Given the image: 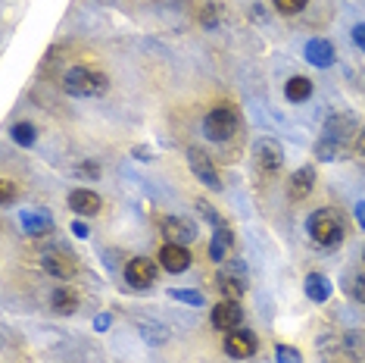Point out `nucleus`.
Instances as JSON below:
<instances>
[{
    "label": "nucleus",
    "instance_id": "1",
    "mask_svg": "<svg viewBox=\"0 0 365 363\" xmlns=\"http://www.w3.org/2000/svg\"><path fill=\"white\" fill-rule=\"evenodd\" d=\"M63 88L72 97H101L110 88V79L97 69H88V66H72L63 76Z\"/></svg>",
    "mask_w": 365,
    "mask_h": 363
},
{
    "label": "nucleus",
    "instance_id": "2",
    "mask_svg": "<svg viewBox=\"0 0 365 363\" xmlns=\"http://www.w3.org/2000/svg\"><path fill=\"white\" fill-rule=\"evenodd\" d=\"M306 232H309L315 244L334 247V244H340V238H344V222L331 210H315L312 217L306 219Z\"/></svg>",
    "mask_w": 365,
    "mask_h": 363
},
{
    "label": "nucleus",
    "instance_id": "3",
    "mask_svg": "<svg viewBox=\"0 0 365 363\" xmlns=\"http://www.w3.org/2000/svg\"><path fill=\"white\" fill-rule=\"evenodd\" d=\"M240 126V116L235 106H215L210 116L203 119V135L210 138V141H231L235 138V131Z\"/></svg>",
    "mask_w": 365,
    "mask_h": 363
},
{
    "label": "nucleus",
    "instance_id": "4",
    "mask_svg": "<svg viewBox=\"0 0 365 363\" xmlns=\"http://www.w3.org/2000/svg\"><path fill=\"white\" fill-rule=\"evenodd\" d=\"M215 285H219V292L225 294V298H240V294L247 292V267L240 260H225L219 269V276H215Z\"/></svg>",
    "mask_w": 365,
    "mask_h": 363
},
{
    "label": "nucleus",
    "instance_id": "5",
    "mask_svg": "<svg viewBox=\"0 0 365 363\" xmlns=\"http://www.w3.org/2000/svg\"><path fill=\"white\" fill-rule=\"evenodd\" d=\"M210 319L219 332H235V329H240V323H244V310H240V304L235 298H225L212 307Z\"/></svg>",
    "mask_w": 365,
    "mask_h": 363
},
{
    "label": "nucleus",
    "instance_id": "6",
    "mask_svg": "<svg viewBox=\"0 0 365 363\" xmlns=\"http://www.w3.org/2000/svg\"><path fill=\"white\" fill-rule=\"evenodd\" d=\"M187 166H190V172L197 176V182H203L206 188H212V192H219V188H222L219 172H215L212 160L200 151V147H190V151H187Z\"/></svg>",
    "mask_w": 365,
    "mask_h": 363
},
{
    "label": "nucleus",
    "instance_id": "7",
    "mask_svg": "<svg viewBox=\"0 0 365 363\" xmlns=\"http://www.w3.org/2000/svg\"><path fill=\"white\" fill-rule=\"evenodd\" d=\"M253 156H256V166L262 172H278L281 163H284V147L275 138H259L253 147Z\"/></svg>",
    "mask_w": 365,
    "mask_h": 363
},
{
    "label": "nucleus",
    "instance_id": "8",
    "mask_svg": "<svg viewBox=\"0 0 365 363\" xmlns=\"http://www.w3.org/2000/svg\"><path fill=\"white\" fill-rule=\"evenodd\" d=\"M125 282L131 288H150L156 282V263H150L147 257H135L128 260L125 267Z\"/></svg>",
    "mask_w": 365,
    "mask_h": 363
},
{
    "label": "nucleus",
    "instance_id": "9",
    "mask_svg": "<svg viewBox=\"0 0 365 363\" xmlns=\"http://www.w3.org/2000/svg\"><path fill=\"white\" fill-rule=\"evenodd\" d=\"M225 351L235 360H247L256 354V335L247 332V329H235V332L225 335Z\"/></svg>",
    "mask_w": 365,
    "mask_h": 363
},
{
    "label": "nucleus",
    "instance_id": "10",
    "mask_svg": "<svg viewBox=\"0 0 365 363\" xmlns=\"http://www.w3.org/2000/svg\"><path fill=\"white\" fill-rule=\"evenodd\" d=\"M359 122H356L353 113H337V116H331L325 122V138H334V141L340 144H346V138H353V135H359Z\"/></svg>",
    "mask_w": 365,
    "mask_h": 363
},
{
    "label": "nucleus",
    "instance_id": "11",
    "mask_svg": "<svg viewBox=\"0 0 365 363\" xmlns=\"http://www.w3.org/2000/svg\"><path fill=\"white\" fill-rule=\"evenodd\" d=\"M160 229H163V235L169 238L172 244H187V242H194V238H197V229L190 226L187 219H181V217L160 219Z\"/></svg>",
    "mask_w": 365,
    "mask_h": 363
},
{
    "label": "nucleus",
    "instance_id": "12",
    "mask_svg": "<svg viewBox=\"0 0 365 363\" xmlns=\"http://www.w3.org/2000/svg\"><path fill=\"white\" fill-rule=\"evenodd\" d=\"M69 207H72V213H78V217H97L101 207H103V201H101L97 192L76 188V192H69Z\"/></svg>",
    "mask_w": 365,
    "mask_h": 363
},
{
    "label": "nucleus",
    "instance_id": "13",
    "mask_svg": "<svg viewBox=\"0 0 365 363\" xmlns=\"http://www.w3.org/2000/svg\"><path fill=\"white\" fill-rule=\"evenodd\" d=\"M303 56L309 60L312 66H319V69H328V66H334V44L331 41H325V38H312L309 44H306V51H303Z\"/></svg>",
    "mask_w": 365,
    "mask_h": 363
},
{
    "label": "nucleus",
    "instance_id": "14",
    "mask_svg": "<svg viewBox=\"0 0 365 363\" xmlns=\"http://www.w3.org/2000/svg\"><path fill=\"white\" fill-rule=\"evenodd\" d=\"M160 263H163V269H169V272H185L190 267V251L185 244H163V251H160Z\"/></svg>",
    "mask_w": 365,
    "mask_h": 363
},
{
    "label": "nucleus",
    "instance_id": "15",
    "mask_svg": "<svg viewBox=\"0 0 365 363\" xmlns=\"http://www.w3.org/2000/svg\"><path fill=\"white\" fill-rule=\"evenodd\" d=\"M41 263H44V269L51 272L53 279H72V276H76V269H78L76 260L66 257V254H60V251L44 254V260H41Z\"/></svg>",
    "mask_w": 365,
    "mask_h": 363
},
{
    "label": "nucleus",
    "instance_id": "16",
    "mask_svg": "<svg viewBox=\"0 0 365 363\" xmlns=\"http://www.w3.org/2000/svg\"><path fill=\"white\" fill-rule=\"evenodd\" d=\"M312 185H315V169H312V166L297 169L294 176H290V185H287L290 201H303V197L312 192Z\"/></svg>",
    "mask_w": 365,
    "mask_h": 363
},
{
    "label": "nucleus",
    "instance_id": "17",
    "mask_svg": "<svg viewBox=\"0 0 365 363\" xmlns=\"http://www.w3.org/2000/svg\"><path fill=\"white\" fill-rule=\"evenodd\" d=\"M231 244H235V235H231V229L222 222V226H215V232H212V242H210V257L215 263H225L228 260V251H231Z\"/></svg>",
    "mask_w": 365,
    "mask_h": 363
},
{
    "label": "nucleus",
    "instance_id": "18",
    "mask_svg": "<svg viewBox=\"0 0 365 363\" xmlns=\"http://www.w3.org/2000/svg\"><path fill=\"white\" fill-rule=\"evenodd\" d=\"M51 310L56 313V317H72V313L78 310V298L72 288H56V292L51 294Z\"/></svg>",
    "mask_w": 365,
    "mask_h": 363
},
{
    "label": "nucleus",
    "instance_id": "19",
    "mask_svg": "<svg viewBox=\"0 0 365 363\" xmlns=\"http://www.w3.org/2000/svg\"><path fill=\"white\" fill-rule=\"evenodd\" d=\"M284 97L290 104H303V101H309L312 97V81L306 79V76H290L284 81Z\"/></svg>",
    "mask_w": 365,
    "mask_h": 363
},
{
    "label": "nucleus",
    "instance_id": "20",
    "mask_svg": "<svg viewBox=\"0 0 365 363\" xmlns=\"http://www.w3.org/2000/svg\"><path fill=\"white\" fill-rule=\"evenodd\" d=\"M306 298L315 301V304H325L331 298V282L325 276H319V272H312V276H306Z\"/></svg>",
    "mask_w": 365,
    "mask_h": 363
},
{
    "label": "nucleus",
    "instance_id": "21",
    "mask_svg": "<svg viewBox=\"0 0 365 363\" xmlns=\"http://www.w3.org/2000/svg\"><path fill=\"white\" fill-rule=\"evenodd\" d=\"M344 151H346V144L334 141V138H325V135H322L319 141H315V156H319V160H325V163L340 160V156H344Z\"/></svg>",
    "mask_w": 365,
    "mask_h": 363
},
{
    "label": "nucleus",
    "instance_id": "22",
    "mask_svg": "<svg viewBox=\"0 0 365 363\" xmlns=\"http://www.w3.org/2000/svg\"><path fill=\"white\" fill-rule=\"evenodd\" d=\"M138 329H140V338L150 342V344H165L169 342V329H165L163 323H156V319H140Z\"/></svg>",
    "mask_w": 365,
    "mask_h": 363
},
{
    "label": "nucleus",
    "instance_id": "23",
    "mask_svg": "<svg viewBox=\"0 0 365 363\" xmlns=\"http://www.w3.org/2000/svg\"><path fill=\"white\" fill-rule=\"evenodd\" d=\"M22 226H26L29 235H47L51 232V217H44V213H31V210H22Z\"/></svg>",
    "mask_w": 365,
    "mask_h": 363
},
{
    "label": "nucleus",
    "instance_id": "24",
    "mask_svg": "<svg viewBox=\"0 0 365 363\" xmlns=\"http://www.w3.org/2000/svg\"><path fill=\"white\" fill-rule=\"evenodd\" d=\"M344 351H346V357H353V360H365V332H346Z\"/></svg>",
    "mask_w": 365,
    "mask_h": 363
},
{
    "label": "nucleus",
    "instance_id": "25",
    "mask_svg": "<svg viewBox=\"0 0 365 363\" xmlns=\"http://www.w3.org/2000/svg\"><path fill=\"white\" fill-rule=\"evenodd\" d=\"M10 131H13V141L22 144V147H31V144L38 141V129L31 126V122H16Z\"/></svg>",
    "mask_w": 365,
    "mask_h": 363
},
{
    "label": "nucleus",
    "instance_id": "26",
    "mask_svg": "<svg viewBox=\"0 0 365 363\" xmlns=\"http://www.w3.org/2000/svg\"><path fill=\"white\" fill-rule=\"evenodd\" d=\"M172 298H175V301H185V304H194V307H197V304H203V294L200 292H190V288H172Z\"/></svg>",
    "mask_w": 365,
    "mask_h": 363
},
{
    "label": "nucleus",
    "instance_id": "27",
    "mask_svg": "<svg viewBox=\"0 0 365 363\" xmlns=\"http://www.w3.org/2000/svg\"><path fill=\"white\" fill-rule=\"evenodd\" d=\"M306 4H309V0H275V6H278V13H284V16H294V13H303V10H306Z\"/></svg>",
    "mask_w": 365,
    "mask_h": 363
},
{
    "label": "nucleus",
    "instance_id": "28",
    "mask_svg": "<svg viewBox=\"0 0 365 363\" xmlns=\"http://www.w3.org/2000/svg\"><path fill=\"white\" fill-rule=\"evenodd\" d=\"M275 360L278 363H303V354L297 348H287V344H281V348L275 351Z\"/></svg>",
    "mask_w": 365,
    "mask_h": 363
},
{
    "label": "nucleus",
    "instance_id": "29",
    "mask_svg": "<svg viewBox=\"0 0 365 363\" xmlns=\"http://www.w3.org/2000/svg\"><path fill=\"white\" fill-rule=\"evenodd\" d=\"M197 210H200V217H203L206 222H212V226H222V217L212 210L210 201H197Z\"/></svg>",
    "mask_w": 365,
    "mask_h": 363
},
{
    "label": "nucleus",
    "instance_id": "30",
    "mask_svg": "<svg viewBox=\"0 0 365 363\" xmlns=\"http://www.w3.org/2000/svg\"><path fill=\"white\" fill-rule=\"evenodd\" d=\"M76 176H85V179H101V166H97V163H78V166H76Z\"/></svg>",
    "mask_w": 365,
    "mask_h": 363
},
{
    "label": "nucleus",
    "instance_id": "31",
    "mask_svg": "<svg viewBox=\"0 0 365 363\" xmlns=\"http://www.w3.org/2000/svg\"><path fill=\"white\" fill-rule=\"evenodd\" d=\"M13 197H16L13 182H10V179H4V182H0V201H4V207H10V204H13Z\"/></svg>",
    "mask_w": 365,
    "mask_h": 363
},
{
    "label": "nucleus",
    "instance_id": "32",
    "mask_svg": "<svg viewBox=\"0 0 365 363\" xmlns=\"http://www.w3.org/2000/svg\"><path fill=\"white\" fill-rule=\"evenodd\" d=\"M353 41L359 51H365V22H359V26H353Z\"/></svg>",
    "mask_w": 365,
    "mask_h": 363
},
{
    "label": "nucleus",
    "instance_id": "33",
    "mask_svg": "<svg viewBox=\"0 0 365 363\" xmlns=\"http://www.w3.org/2000/svg\"><path fill=\"white\" fill-rule=\"evenodd\" d=\"M215 13H219V6H215V4H206V10H203V26H215Z\"/></svg>",
    "mask_w": 365,
    "mask_h": 363
},
{
    "label": "nucleus",
    "instance_id": "34",
    "mask_svg": "<svg viewBox=\"0 0 365 363\" xmlns=\"http://www.w3.org/2000/svg\"><path fill=\"white\" fill-rule=\"evenodd\" d=\"M353 294H356V301H359V304H365V276H359L353 282Z\"/></svg>",
    "mask_w": 365,
    "mask_h": 363
},
{
    "label": "nucleus",
    "instance_id": "35",
    "mask_svg": "<svg viewBox=\"0 0 365 363\" xmlns=\"http://www.w3.org/2000/svg\"><path fill=\"white\" fill-rule=\"evenodd\" d=\"M94 329L97 332H106V329H110V313H101V317L94 319Z\"/></svg>",
    "mask_w": 365,
    "mask_h": 363
},
{
    "label": "nucleus",
    "instance_id": "36",
    "mask_svg": "<svg viewBox=\"0 0 365 363\" xmlns=\"http://www.w3.org/2000/svg\"><path fill=\"white\" fill-rule=\"evenodd\" d=\"M72 232H76V238H88V226L85 222H72Z\"/></svg>",
    "mask_w": 365,
    "mask_h": 363
},
{
    "label": "nucleus",
    "instance_id": "37",
    "mask_svg": "<svg viewBox=\"0 0 365 363\" xmlns=\"http://www.w3.org/2000/svg\"><path fill=\"white\" fill-rule=\"evenodd\" d=\"M356 151L365 154V126L359 129V135H356Z\"/></svg>",
    "mask_w": 365,
    "mask_h": 363
},
{
    "label": "nucleus",
    "instance_id": "38",
    "mask_svg": "<svg viewBox=\"0 0 365 363\" xmlns=\"http://www.w3.org/2000/svg\"><path fill=\"white\" fill-rule=\"evenodd\" d=\"M356 219H359V226L365 229V201L356 204Z\"/></svg>",
    "mask_w": 365,
    "mask_h": 363
}]
</instances>
